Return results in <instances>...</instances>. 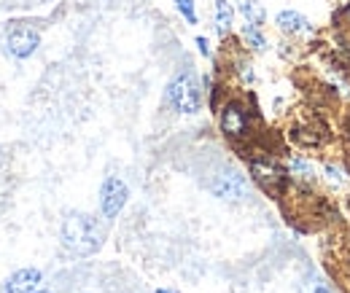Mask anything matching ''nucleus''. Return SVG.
Wrapping results in <instances>:
<instances>
[{"label":"nucleus","mask_w":350,"mask_h":293,"mask_svg":"<svg viewBox=\"0 0 350 293\" xmlns=\"http://www.w3.org/2000/svg\"><path fill=\"white\" fill-rule=\"evenodd\" d=\"M299 293H332V291H329V285H326L318 275L307 272L305 277L299 280Z\"/></svg>","instance_id":"f8f14e48"},{"label":"nucleus","mask_w":350,"mask_h":293,"mask_svg":"<svg viewBox=\"0 0 350 293\" xmlns=\"http://www.w3.org/2000/svg\"><path fill=\"white\" fill-rule=\"evenodd\" d=\"M232 5H229V0H216V27H219L221 36H226L229 33V27H232Z\"/></svg>","instance_id":"9b49d317"},{"label":"nucleus","mask_w":350,"mask_h":293,"mask_svg":"<svg viewBox=\"0 0 350 293\" xmlns=\"http://www.w3.org/2000/svg\"><path fill=\"white\" fill-rule=\"evenodd\" d=\"M167 100L178 113H197L200 105H202V92L197 84V76L194 73H178L170 86H167Z\"/></svg>","instance_id":"7ed1b4c3"},{"label":"nucleus","mask_w":350,"mask_h":293,"mask_svg":"<svg viewBox=\"0 0 350 293\" xmlns=\"http://www.w3.org/2000/svg\"><path fill=\"white\" fill-rule=\"evenodd\" d=\"M157 293H175V291H165V288H162V291H157Z\"/></svg>","instance_id":"a211bd4d"},{"label":"nucleus","mask_w":350,"mask_h":293,"mask_svg":"<svg viewBox=\"0 0 350 293\" xmlns=\"http://www.w3.org/2000/svg\"><path fill=\"white\" fill-rule=\"evenodd\" d=\"M348 14H350V5H348Z\"/></svg>","instance_id":"aec40b11"},{"label":"nucleus","mask_w":350,"mask_h":293,"mask_svg":"<svg viewBox=\"0 0 350 293\" xmlns=\"http://www.w3.org/2000/svg\"><path fill=\"white\" fill-rule=\"evenodd\" d=\"M219 124H221V132H224L229 140H234V143L248 140V135H251L248 111H245L240 102H226V105L221 108Z\"/></svg>","instance_id":"39448f33"},{"label":"nucleus","mask_w":350,"mask_h":293,"mask_svg":"<svg viewBox=\"0 0 350 293\" xmlns=\"http://www.w3.org/2000/svg\"><path fill=\"white\" fill-rule=\"evenodd\" d=\"M240 11H243V16H245L248 25H259V27H262L264 11L256 0H245V3H240Z\"/></svg>","instance_id":"ddd939ff"},{"label":"nucleus","mask_w":350,"mask_h":293,"mask_svg":"<svg viewBox=\"0 0 350 293\" xmlns=\"http://www.w3.org/2000/svg\"><path fill=\"white\" fill-rule=\"evenodd\" d=\"M248 172H251V178H254V183H256L262 191H267L269 197H283L286 189H288V183H291L288 169L280 167V165L272 162V159H262V156L251 159Z\"/></svg>","instance_id":"f03ea898"},{"label":"nucleus","mask_w":350,"mask_h":293,"mask_svg":"<svg viewBox=\"0 0 350 293\" xmlns=\"http://www.w3.org/2000/svg\"><path fill=\"white\" fill-rule=\"evenodd\" d=\"M41 285V272L38 269H19L8 277L5 283V293H36V288Z\"/></svg>","instance_id":"6e6552de"},{"label":"nucleus","mask_w":350,"mask_h":293,"mask_svg":"<svg viewBox=\"0 0 350 293\" xmlns=\"http://www.w3.org/2000/svg\"><path fill=\"white\" fill-rule=\"evenodd\" d=\"M326 178L332 180V183H337V186H342L345 183V175H342V169L340 167H334V165H326Z\"/></svg>","instance_id":"dca6fc26"},{"label":"nucleus","mask_w":350,"mask_h":293,"mask_svg":"<svg viewBox=\"0 0 350 293\" xmlns=\"http://www.w3.org/2000/svg\"><path fill=\"white\" fill-rule=\"evenodd\" d=\"M36 293H49V291H36Z\"/></svg>","instance_id":"6ab92c4d"},{"label":"nucleus","mask_w":350,"mask_h":293,"mask_svg":"<svg viewBox=\"0 0 350 293\" xmlns=\"http://www.w3.org/2000/svg\"><path fill=\"white\" fill-rule=\"evenodd\" d=\"M288 175H291V180H297V183H305V186H315V180H318V172L312 167V162H307L302 156H288Z\"/></svg>","instance_id":"1a4fd4ad"},{"label":"nucleus","mask_w":350,"mask_h":293,"mask_svg":"<svg viewBox=\"0 0 350 293\" xmlns=\"http://www.w3.org/2000/svg\"><path fill=\"white\" fill-rule=\"evenodd\" d=\"M208 189L219 197V199H226V202H240L248 197V180L245 175H240L237 169L224 167L219 172H213V178L208 180Z\"/></svg>","instance_id":"20e7f679"},{"label":"nucleus","mask_w":350,"mask_h":293,"mask_svg":"<svg viewBox=\"0 0 350 293\" xmlns=\"http://www.w3.org/2000/svg\"><path fill=\"white\" fill-rule=\"evenodd\" d=\"M275 25H278L286 36H299V33H307V30H310V22H307L299 11H280L278 19H275Z\"/></svg>","instance_id":"9d476101"},{"label":"nucleus","mask_w":350,"mask_h":293,"mask_svg":"<svg viewBox=\"0 0 350 293\" xmlns=\"http://www.w3.org/2000/svg\"><path fill=\"white\" fill-rule=\"evenodd\" d=\"M197 46H200V51H202V54H205V57H208V54H211V48H208V41H205V38H202V36H200V38H197Z\"/></svg>","instance_id":"f3484780"},{"label":"nucleus","mask_w":350,"mask_h":293,"mask_svg":"<svg viewBox=\"0 0 350 293\" xmlns=\"http://www.w3.org/2000/svg\"><path fill=\"white\" fill-rule=\"evenodd\" d=\"M127 197H130V191H127L124 180L108 178V180L103 183V189H100V208H103V215H105V218H116V215L122 212V208L127 205Z\"/></svg>","instance_id":"0eeeda50"},{"label":"nucleus","mask_w":350,"mask_h":293,"mask_svg":"<svg viewBox=\"0 0 350 293\" xmlns=\"http://www.w3.org/2000/svg\"><path fill=\"white\" fill-rule=\"evenodd\" d=\"M178 3V11L186 16L189 25H197V14H194V0H175Z\"/></svg>","instance_id":"2eb2a0df"},{"label":"nucleus","mask_w":350,"mask_h":293,"mask_svg":"<svg viewBox=\"0 0 350 293\" xmlns=\"http://www.w3.org/2000/svg\"><path fill=\"white\" fill-rule=\"evenodd\" d=\"M38 43H41L38 30L30 27V25H25V22H16V25L5 33V46H8V51H11L16 59L30 57V54L38 48Z\"/></svg>","instance_id":"423d86ee"},{"label":"nucleus","mask_w":350,"mask_h":293,"mask_svg":"<svg viewBox=\"0 0 350 293\" xmlns=\"http://www.w3.org/2000/svg\"><path fill=\"white\" fill-rule=\"evenodd\" d=\"M103 226L87 215V212H73L62 223V245L76 255H92L103 245Z\"/></svg>","instance_id":"f257e3e1"},{"label":"nucleus","mask_w":350,"mask_h":293,"mask_svg":"<svg viewBox=\"0 0 350 293\" xmlns=\"http://www.w3.org/2000/svg\"><path fill=\"white\" fill-rule=\"evenodd\" d=\"M243 36H245V41L251 43L256 51L267 46V41H264V36H262V30H259V25H248V22H245V27H243Z\"/></svg>","instance_id":"4468645a"}]
</instances>
